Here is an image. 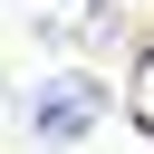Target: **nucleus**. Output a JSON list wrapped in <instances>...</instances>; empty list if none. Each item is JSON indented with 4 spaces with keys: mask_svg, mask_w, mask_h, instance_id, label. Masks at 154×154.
Segmentation results:
<instances>
[{
    "mask_svg": "<svg viewBox=\"0 0 154 154\" xmlns=\"http://www.w3.org/2000/svg\"><path fill=\"white\" fill-rule=\"evenodd\" d=\"M96 116H106L96 77H48V96H38V144H67V135H87Z\"/></svg>",
    "mask_w": 154,
    "mask_h": 154,
    "instance_id": "f257e3e1",
    "label": "nucleus"
},
{
    "mask_svg": "<svg viewBox=\"0 0 154 154\" xmlns=\"http://www.w3.org/2000/svg\"><path fill=\"white\" fill-rule=\"evenodd\" d=\"M135 116L154 125V58H144V87H135Z\"/></svg>",
    "mask_w": 154,
    "mask_h": 154,
    "instance_id": "f03ea898",
    "label": "nucleus"
}]
</instances>
